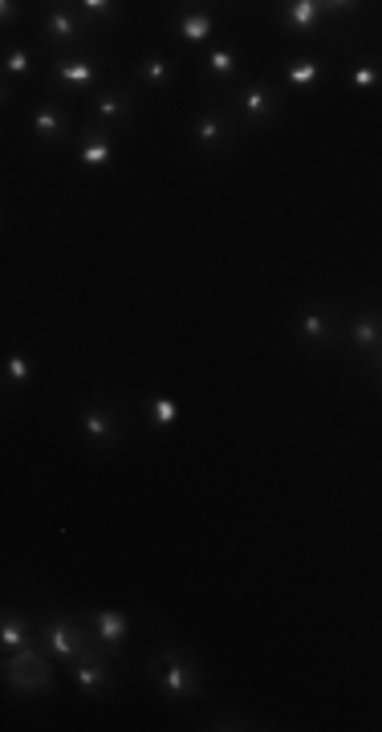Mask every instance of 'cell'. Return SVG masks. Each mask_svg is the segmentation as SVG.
<instances>
[{"mask_svg": "<svg viewBox=\"0 0 382 732\" xmlns=\"http://www.w3.org/2000/svg\"><path fill=\"white\" fill-rule=\"evenodd\" d=\"M147 671L151 680L159 684V692L171 700V704H187L204 692V676H200V663L191 659L183 647L175 643H163L151 659H147Z\"/></svg>", "mask_w": 382, "mask_h": 732, "instance_id": "cell-1", "label": "cell"}, {"mask_svg": "<svg viewBox=\"0 0 382 732\" xmlns=\"http://www.w3.org/2000/svg\"><path fill=\"white\" fill-rule=\"evenodd\" d=\"M37 639H41V651L49 655V659H61V663H74V659H82L86 651H94L90 647V627L82 623V615L74 619V615H66V610H45V619H41V627H37Z\"/></svg>", "mask_w": 382, "mask_h": 732, "instance_id": "cell-2", "label": "cell"}, {"mask_svg": "<svg viewBox=\"0 0 382 732\" xmlns=\"http://www.w3.org/2000/svg\"><path fill=\"white\" fill-rule=\"evenodd\" d=\"M5 684L13 692H21V696L45 692L49 688V655L37 651L33 643L21 647V651H13V655H5Z\"/></svg>", "mask_w": 382, "mask_h": 732, "instance_id": "cell-3", "label": "cell"}, {"mask_svg": "<svg viewBox=\"0 0 382 732\" xmlns=\"http://www.w3.org/2000/svg\"><path fill=\"white\" fill-rule=\"evenodd\" d=\"M98 78H102V61L90 57V53H78V57H53V66H49V82H53V86L90 90V86H98Z\"/></svg>", "mask_w": 382, "mask_h": 732, "instance_id": "cell-4", "label": "cell"}, {"mask_svg": "<svg viewBox=\"0 0 382 732\" xmlns=\"http://www.w3.org/2000/svg\"><path fill=\"white\" fill-rule=\"evenodd\" d=\"M82 623L90 627L94 643H98L106 655H118V651H122V643L131 639V619H126L122 610H86Z\"/></svg>", "mask_w": 382, "mask_h": 732, "instance_id": "cell-5", "label": "cell"}, {"mask_svg": "<svg viewBox=\"0 0 382 732\" xmlns=\"http://www.w3.org/2000/svg\"><path fill=\"white\" fill-rule=\"evenodd\" d=\"M82 432H86V440H90V444H98V448H114V444L122 440V419H118V411H114L110 403L90 399V403L82 407Z\"/></svg>", "mask_w": 382, "mask_h": 732, "instance_id": "cell-6", "label": "cell"}, {"mask_svg": "<svg viewBox=\"0 0 382 732\" xmlns=\"http://www.w3.org/2000/svg\"><path fill=\"white\" fill-rule=\"evenodd\" d=\"M114 655L106 651H86L82 659H74V680L86 696H106L114 688Z\"/></svg>", "mask_w": 382, "mask_h": 732, "instance_id": "cell-7", "label": "cell"}, {"mask_svg": "<svg viewBox=\"0 0 382 732\" xmlns=\"http://www.w3.org/2000/svg\"><path fill=\"white\" fill-rule=\"evenodd\" d=\"M70 135V114L61 110V102H37L33 106V139L37 147H53Z\"/></svg>", "mask_w": 382, "mask_h": 732, "instance_id": "cell-8", "label": "cell"}, {"mask_svg": "<svg viewBox=\"0 0 382 732\" xmlns=\"http://www.w3.org/2000/svg\"><path fill=\"white\" fill-rule=\"evenodd\" d=\"M135 114V94L131 90H122V86H110V90H102L98 98H94V106H90V118H94V127L102 131L106 122H126Z\"/></svg>", "mask_w": 382, "mask_h": 732, "instance_id": "cell-9", "label": "cell"}, {"mask_svg": "<svg viewBox=\"0 0 382 732\" xmlns=\"http://www.w3.org/2000/svg\"><path fill=\"white\" fill-rule=\"evenodd\" d=\"M277 94L265 86V82H252L240 90V114H244V127H261V122L277 118Z\"/></svg>", "mask_w": 382, "mask_h": 732, "instance_id": "cell-10", "label": "cell"}, {"mask_svg": "<svg viewBox=\"0 0 382 732\" xmlns=\"http://www.w3.org/2000/svg\"><path fill=\"white\" fill-rule=\"evenodd\" d=\"M326 21V5L322 0H289V5H281L277 13V25L281 29H293V33H309Z\"/></svg>", "mask_w": 382, "mask_h": 732, "instance_id": "cell-11", "label": "cell"}, {"mask_svg": "<svg viewBox=\"0 0 382 732\" xmlns=\"http://www.w3.org/2000/svg\"><path fill=\"white\" fill-rule=\"evenodd\" d=\"M228 118L220 114V110H204L200 118H196V127H191V139H196V147L200 151H224L228 147Z\"/></svg>", "mask_w": 382, "mask_h": 732, "instance_id": "cell-12", "label": "cell"}, {"mask_svg": "<svg viewBox=\"0 0 382 732\" xmlns=\"http://www.w3.org/2000/svg\"><path fill=\"white\" fill-rule=\"evenodd\" d=\"M171 29H175V37L187 41V45H204V41L216 33V17H212V13H196V9H179V13L171 17Z\"/></svg>", "mask_w": 382, "mask_h": 732, "instance_id": "cell-13", "label": "cell"}, {"mask_svg": "<svg viewBox=\"0 0 382 732\" xmlns=\"http://www.w3.org/2000/svg\"><path fill=\"white\" fill-rule=\"evenodd\" d=\"M41 33H45L49 45H82V25L70 17V9H61V5L41 17Z\"/></svg>", "mask_w": 382, "mask_h": 732, "instance_id": "cell-14", "label": "cell"}, {"mask_svg": "<svg viewBox=\"0 0 382 732\" xmlns=\"http://www.w3.org/2000/svg\"><path fill=\"white\" fill-rule=\"evenodd\" d=\"M297 334H301V342L305 346H330L334 342V334H338V326H334V318H330V310H305L301 314V322H297Z\"/></svg>", "mask_w": 382, "mask_h": 732, "instance_id": "cell-15", "label": "cell"}, {"mask_svg": "<svg viewBox=\"0 0 382 732\" xmlns=\"http://www.w3.org/2000/svg\"><path fill=\"white\" fill-rule=\"evenodd\" d=\"M281 78H285V86H297V90L317 86V82L326 78V61H322V57H313V53L293 57V61H285V66H281Z\"/></svg>", "mask_w": 382, "mask_h": 732, "instance_id": "cell-16", "label": "cell"}, {"mask_svg": "<svg viewBox=\"0 0 382 732\" xmlns=\"http://www.w3.org/2000/svg\"><path fill=\"white\" fill-rule=\"evenodd\" d=\"M33 643V619L29 615H17V610H5V619H0V651L13 655L21 647Z\"/></svg>", "mask_w": 382, "mask_h": 732, "instance_id": "cell-17", "label": "cell"}, {"mask_svg": "<svg viewBox=\"0 0 382 732\" xmlns=\"http://www.w3.org/2000/svg\"><path fill=\"white\" fill-rule=\"evenodd\" d=\"M350 342L358 346V350H366V354H374L378 346H382V314L378 310H366V314H358L354 322H350Z\"/></svg>", "mask_w": 382, "mask_h": 732, "instance_id": "cell-18", "label": "cell"}, {"mask_svg": "<svg viewBox=\"0 0 382 732\" xmlns=\"http://www.w3.org/2000/svg\"><path fill=\"white\" fill-rule=\"evenodd\" d=\"M86 143L78 147V159H82V167H90V171H98V167H106L110 163V155H114V147H110V135L106 131H98V127H86V135H82Z\"/></svg>", "mask_w": 382, "mask_h": 732, "instance_id": "cell-19", "label": "cell"}, {"mask_svg": "<svg viewBox=\"0 0 382 732\" xmlns=\"http://www.w3.org/2000/svg\"><path fill=\"white\" fill-rule=\"evenodd\" d=\"M171 61L167 57H143L139 61V70H135V78L143 82V86H167L171 82Z\"/></svg>", "mask_w": 382, "mask_h": 732, "instance_id": "cell-20", "label": "cell"}, {"mask_svg": "<svg viewBox=\"0 0 382 732\" xmlns=\"http://www.w3.org/2000/svg\"><path fill=\"white\" fill-rule=\"evenodd\" d=\"M208 70H212V78H220V82H232L236 78V49L232 45H220V49H212L208 53Z\"/></svg>", "mask_w": 382, "mask_h": 732, "instance_id": "cell-21", "label": "cell"}, {"mask_svg": "<svg viewBox=\"0 0 382 732\" xmlns=\"http://www.w3.org/2000/svg\"><path fill=\"white\" fill-rule=\"evenodd\" d=\"M382 82V61H362V66H354L350 74H346V86L350 90H370V86H378Z\"/></svg>", "mask_w": 382, "mask_h": 732, "instance_id": "cell-22", "label": "cell"}, {"mask_svg": "<svg viewBox=\"0 0 382 732\" xmlns=\"http://www.w3.org/2000/svg\"><path fill=\"white\" fill-rule=\"evenodd\" d=\"M29 74H33V53L21 45L5 57V78H29Z\"/></svg>", "mask_w": 382, "mask_h": 732, "instance_id": "cell-23", "label": "cell"}, {"mask_svg": "<svg viewBox=\"0 0 382 732\" xmlns=\"http://www.w3.org/2000/svg\"><path fill=\"white\" fill-rule=\"evenodd\" d=\"M78 9L86 13V21H118V17H122V9L110 5V0H82Z\"/></svg>", "mask_w": 382, "mask_h": 732, "instance_id": "cell-24", "label": "cell"}, {"mask_svg": "<svg viewBox=\"0 0 382 732\" xmlns=\"http://www.w3.org/2000/svg\"><path fill=\"white\" fill-rule=\"evenodd\" d=\"M5 371H9V383H17V387H21V383H29V379H33V362H29L25 354H17V350H13V354H9V362H5Z\"/></svg>", "mask_w": 382, "mask_h": 732, "instance_id": "cell-25", "label": "cell"}, {"mask_svg": "<svg viewBox=\"0 0 382 732\" xmlns=\"http://www.w3.org/2000/svg\"><path fill=\"white\" fill-rule=\"evenodd\" d=\"M175 415H179V411H175V403H171V399H163V395H155V399H151V419H155V427H171V423H175Z\"/></svg>", "mask_w": 382, "mask_h": 732, "instance_id": "cell-26", "label": "cell"}, {"mask_svg": "<svg viewBox=\"0 0 382 732\" xmlns=\"http://www.w3.org/2000/svg\"><path fill=\"white\" fill-rule=\"evenodd\" d=\"M0 17H5V25L17 21V5H13V0H5V5H0Z\"/></svg>", "mask_w": 382, "mask_h": 732, "instance_id": "cell-27", "label": "cell"}, {"mask_svg": "<svg viewBox=\"0 0 382 732\" xmlns=\"http://www.w3.org/2000/svg\"><path fill=\"white\" fill-rule=\"evenodd\" d=\"M378 379H382V346H378Z\"/></svg>", "mask_w": 382, "mask_h": 732, "instance_id": "cell-28", "label": "cell"}]
</instances>
